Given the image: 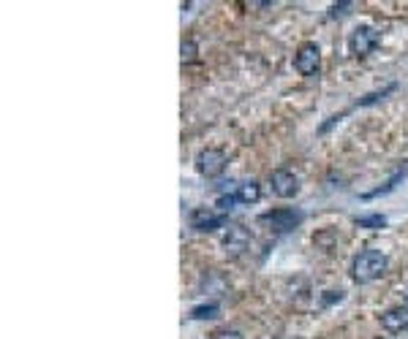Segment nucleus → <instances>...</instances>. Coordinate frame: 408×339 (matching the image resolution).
I'll return each mask as SVG.
<instances>
[{
	"label": "nucleus",
	"mask_w": 408,
	"mask_h": 339,
	"mask_svg": "<svg viewBox=\"0 0 408 339\" xmlns=\"http://www.w3.org/2000/svg\"><path fill=\"white\" fill-rule=\"evenodd\" d=\"M386 269H389V258L384 255L381 250H362L357 258H354V264H351V277H354V282L359 285H367V282H376L379 277L386 274Z\"/></svg>",
	"instance_id": "1"
},
{
	"label": "nucleus",
	"mask_w": 408,
	"mask_h": 339,
	"mask_svg": "<svg viewBox=\"0 0 408 339\" xmlns=\"http://www.w3.org/2000/svg\"><path fill=\"white\" fill-rule=\"evenodd\" d=\"M226 163H229V158H226V152L218 149V146H207V149H202V152L196 155V171L202 174L204 179L221 176V174L226 171Z\"/></svg>",
	"instance_id": "2"
},
{
	"label": "nucleus",
	"mask_w": 408,
	"mask_h": 339,
	"mask_svg": "<svg viewBox=\"0 0 408 339\" xmlns=\"http://www.w3.org/2000/svg\"><path fill=\"white\" fill-rule=\"evenodd\" d=\"M381 44V33L376 30V27H370V24H359L357 30L349 36V49H351V54H357V57H367V54H373L376 49Z\"/></svg>",
	"instance_id": "3"
},
{
	"label": "nucleus",
	"mask_w": 408,
	"mask_h": 339,
	"mask_svg": "<svg viewBox=\"0 0 408 339\" xmlns=\"http://www.w3.org/2000/svg\"><path fill=\"white\" fill-rule=\"evenodd\" d=\"M270 188L278 198H294L300 193V179L297 174L289 169H275L270 174Z\"/></svg>",
	"instance_id": "4"
},
{
	"label": "nucleus",
	"mask_w": 408,
	"mask_h": 339,
	"mask_svg": "<svg viewBox=\"0 0 408 339\" xmlns=\"http://www.w3.org/2000/svg\"><path fill=\"white\" fill-rule=\"evenodd\" d=\"M319 66H321V52H319V47L313 41H305L303 47L297 49V54H294V68L303 76H313V73L319 71Z\"/></svg>",
	"instance_id": "5"
},
{
	"label": "nucleus",
	"mask_w": 408,
	"mask_h": 339,
	"mask_svg": "<svg viewBox=\"0 0 408 339\" xmlns=\"http://www.w3.org/2000/svg\"><path fill=\"white\" fill-rule=\"evenodd\" d=\"M221 244H224V253H226V255L237 258V255H242V253L248 250V244H251V234H248L245 225H229Z\"/></svg>",
	"instance_id": "6"
},
{
	"label": "nucleus",
	"mask_w": 408,
	"mask_h": 339,
	"mask_svg": "<svg viewBox=\"0 0 408 339\" xmlns=\"http://www.w3.org/2000/svg\"><path fill=\"white\" fill-rule=\"evenodd\" d=\"M300 220L303 215L300 212H294V209H275V212H267V215H261V223H267V225H272L275 231H291V228H297L300 225Z\"/></svg>",
	"instance_id": "7"
},
{
	"label": "nucleus",
	"mask_w": 408,
	"mask_h": 339,
	"mask_svg": "<svg viewBox=\"0 0 408 339\" xmlns=\"http://www.w3.org/2000/svg\"><path fill=\"white\" fill-rule=\"evenodd\" d=\"M381 326L392 334H400L408 329V304L406 307H389L386 312H381Z\"/></svg>",
	"instance_id": "8"
},
{
	"label": "nucleus",
	"mask_w": 408,
	"mask_h": 339,
	"mask_svg": "<svg viewBox=\"0 0 408 339\" xmlns=\"http://www.w3.org/2000/svg\"><path fill=\"white\" fill-rule=\"evenodd\" d=\"M226 223V215H215V212H210V209H194L191 212V225L196 228V231H215V228H221Z\"/></svg>",
	"instance_id": "9"
},
{
	"label": "nucleus",
	"mask_w": 408,
	"mask_h": 339,
	"mask_svg": "<svg viewBox=\"0 0 408 339\" xmlns=\"http://www.w3.org/2000/svg\"><path fill=\"white\" fill-rule=\"evenodd\" d=\"M237 201L240 204H256L258 198H261V188H258V182H254V179H248V182H240L237 185Z\"/></svg>",
	"instance_id": "10"
},
{
	"label": "nucleus",
	"mask_w": 408,
	"mask_h": 339,
	"mask_svg": "<svg viewBox=\"0 0 408 339\" xmlns=\"http://www.w3.org/2000/svg\"><path fill=\"white\" fill-rule=\"evenodd\" d=\"M218 310H221L218 301H210V304H202V307H194V310H191V317H194V320H210V317L218 315Z\"/></svg>",
	"instance_id": "11"
},
{
	"label": "nucleus",
	"mask_w": 408,
	"mask_h": 339,
	"mask_svg": "<svg viewBox=\"0 0 408 339\" xmlns=\"http://www.w3.org/2000/svg\"><path fill=\"white\" fill-rule=\"evenodd\" d=\"M180 54H182V63H194V60H196L199 49L194 44V38H185V41L180 44Z\"/></svg>",
	"instance_id": "12"
},
{
	"label": "nucleus",
	"mask_w": 408,
	"mask_h": 339,
	"mask_svg": "<svg viewBox=\"0 0 408 339\" xmlns=\"http://www.w3.org/2000/svg\"><path fill=\"white\" fill-rule=\"evenodd\" d=\"M354 223H357L359 228H373V231H376V228H384V225H386V218H384V215H367V218H357Z\"/></svg>",
	"instance_id": "13"
},
{
	"label": "nucleus",
	"mask_w": 408,
	"mask_h": 339,
	"mask_svg": "<svg viewBox=\"0 0 408 339\" xmlns=\"http://www.w3.org/2000/svg\"><path fill=\"white\" fill-rule=\"evenodd\" d=\"M234 204H237V195H221V198H218V209H224V212H229L231 206H234Z\"/></svg>",
	"instance_id": "14"
},
{
	"label": "nucleus",
	"mask_w": 408,
	"mask_h": 339,
	"mask_svg": "<svg viewBox=\"0 0 408 339\" xmlns=\"http://www.w3.org/2000/svg\"><path fill=\"white\" fill-rule=\"evenodd\" d=\"M212 339H242L240 331H234V329H221V331H215Z\"/></svg>",
	"instance_id": "15"
},
{
	"label": "nucleus",
	"mask_w": 408,
	"mask_h": 339,
	"mask_svg": "<svg viewBox=\"0 0 408 339\" xmlns=\"http://www.w3.org/2000/svg\"><path fill=\"white\" fill-rule=\"evenodd\" d=\"M349 6H351V3H335V6L330 8V17H340V14H346L343 8H349Z\"/></svg>",
	"instance_id": "16"
},
{
	"label": "nucleus",
	"mask_w": 408,
	"mask_h": 339,
	"mask_svg": "<svg viewBox=\"0 0 408 339\" xmlns=\"http://www.w3.org/2000/svg\"><path fill=\"white\" fill-rule=\"evenodd\" d=\"M340 299H343V293L340 291H327V296H324L321 301H324V304H332V301H340Z\"/></svg>",
	"instance_id": "17"
},
{
	"label": "nucleus",
	"mask_w": 408,
	"mask_h": 339,
	"mask_svg": "<svg viewBox=\"0 0 408 339\" xmlns=\"http://www.w3.org/2000/svg\"><path fill=\"white\" fill-rule=\"evenodd\" d=\"M406 301H408V291H406Z\"/></svg>",
	"instance_id": "18"
}]
</instances>
